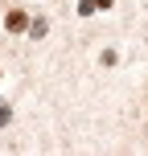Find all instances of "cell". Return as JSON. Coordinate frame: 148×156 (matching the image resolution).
I'll return each instance as SVG.
<instances>
[{"label": "cell", "mask_w": 148, "mask_h": 156, "mask_svg": "<svg viewBox=\"0 0 148 156\" xmlns=\"http://www.w3.org/2000/svg\"><path fill=\"white\" fill-rule=\"evenodd\" d=\"M4 25H8L13 33H16V29H25V12H8V21H4Z\"/></svg>", "instance_id": "obj_1"}]
</instances>
